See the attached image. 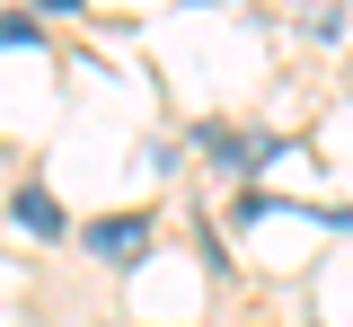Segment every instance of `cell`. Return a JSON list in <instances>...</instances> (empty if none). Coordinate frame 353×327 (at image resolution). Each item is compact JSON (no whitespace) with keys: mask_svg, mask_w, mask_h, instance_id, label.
Returning <instances> with one entry per match:
<instances>
[{"mask_svg":"<svg viewBox=\"0 0 353 327\" xmlns=\"http://www.w3.org/2000/svg\"><path fill=\"white\" fill-rule=\"evenodd\" d=\"M141 239H150V221H141V212H115V221H97V230H88V248H97V257H115V266H132V257H141Z\"/></svg>","mask_w":353,"mask_h":327,"instance_id":"obj_1","label":"cell"},{"mask_svg":"<svg viewBox=\"0 0 353 327\" xmlns=\"http://www.w3.org/2000/svg\"><path fill=\"white\" fill-rule=\"evenodd\" d=\"M9 212H18V221H27L36 239H53V230H62V204H53L44 186H18V204H9Z\"/></svg>","mask_w":353,"mask_h":327,"instance_id":"obj_2","label":"cell"},{"mask_svg":"<svg viewBox=\"0 0 353 327\" xmlns=\"http://www.w3.org/2000/svg\"><path fill=\"white\" fill-rule=\"evenodd\" d=\"M36 36V18H0V45H27Z\"/></svg>","mask_w":353,"mask_h":327,"instance_id":"obj_3","label":"cell"}]
</instances>
